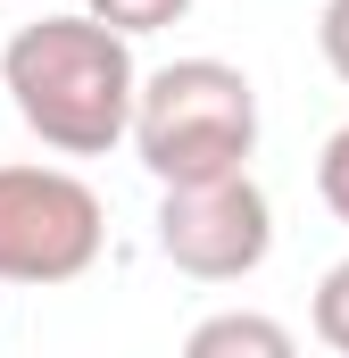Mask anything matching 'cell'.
<instances>
[{
    "mask_svg": "<svg viewBox=\"0 0 349 358\" xmlns=\"http://www.w3.org/2000/svg\"><path fill=\"white\" fill-rule=\"evenodd\" d=\"M183 8H191V0H84V17L117 25L125 42H133V34H158V25H183Z\"/></svg>",
    "mask_w": 349,
    "mask_h": 358,
    "instance_id": "cell-6",
    "label": "cell"
},
{
    "mask_svg": "<svg viewBox=\"0 0 349 358\" xmlns=\"http://www.w3.org/2000/svg\"><path fill=\"white\" fill-rule=\"evenodd\" d=\"M133 150H142V167L167 192L250 176V150H258V92H250V76L225 67V59H174L158 76H142Z\"/></svg>",
    "mask_w": 349,
    "mask_h": 358,
    "instance_id": "cell-2",
    "label": "cell"
},
{
    "mask_svg": "<svg viewBox=\"0 0 349 358\" xmlns=\"http://www.w3.org/2000/svg\"><path fill=\"white\" fill-rule=\"evenodd\" d=\"M308 317H316V342L349 358V259H341V267H325V283H316V308H308Z\"/></svg>",
    "mask_w": 349,
    "mask_h": 358,
    "instance_id": "cell-7",
    "label": "cell"
},
{
    "mask_svg": "<svg viewBox=\"0 0 349 358\" xmlns=\"http://www.w3.org/2000/svg\"><path fill=\"white\" fill-rule=\"evenodd\" d=\"M316 192H325V208L349 225V125L325 142V159H316Z\"/></svg>",
    "mask_w": 349,
    "mask_h": 358,
    "instance_id": "cell-8",
    "label": "cell"
},
{
    "mask_svg": "<svg viewBox=\"0 0 349 358\" xmlns=\"http://www.w3.org/2000/svg\"><path fill=\"white\" fill-rule=\"evenodd\" d=\"M158 250L183 275H200V283H242L274 250V208H266V192L250 176L167 192L158 200Z\"/></svg>",
    "mask_w": 349,
    "mask_h": 358,
    "instance_id": "cell-4",
    "label": "cell"
},
{
    "mask_svg": "<svg viewBox=\"0 0 349 358\" xmlns=\"http://www.w3.org/2000/svg\"><path fill=\"white\" fill-rule=\"evenodd\" d=\"M108 242L100 192L67 167H0V283H75Z\"/></svg>",
    "mask_w": 349,
    "mask_h": 358,
    "instance_id": "cell-3",
    "label": "cell"
},
{
    "mask_svg": "<svg viewBox=\"0 0 349 358\" xmlns=\"http://www.w3.org/2000/svg\"><path fill=\"white\" fill-rule=\"evenodd\" d=\"M0 84L17 117L59 150V159H100L133 134L142 108V67L133 42L100 17H34L0 50Z\"/></svg>",
    "mask_w": 349,
    "mask_h": 358,
    "instance_id": "cell-1",
    "label": "cell"
},
{
    "mask_svg": "<svg viewBox=\"0 0 349 358\" xmlns=\"http://www.w3.org/2000/svg\"><path fill=\"white\" fill-rule=\"evenodd\" d=\"M316 50H325V67L349 84V0H325V17H316Z\"/></svg>",
    "mask_w": 349,
    "mask_h": 358,
    "instance_id": "cell-9",
    "label": "cell"
},
{
    "mask_svg": "<svg viewBox=\"0 0 349 358\" xmlns=\"http://www.w3.org/2000/svg\"><path fill=\"white\" fill-rule=\"evenodd\" d=\"M183 358H299L291 325H274L258 308H216L183 334Z\"/></svg>",
    "mask_w": 349,
    "mask_h": 358,
    "instance_id": "cell-5",
    "label": "cell"
}]
</instances>
